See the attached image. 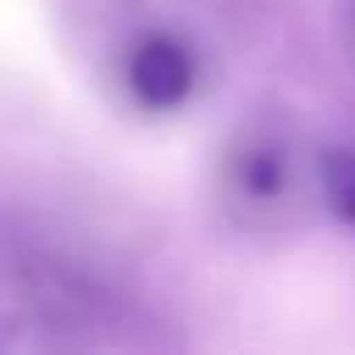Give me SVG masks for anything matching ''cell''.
Returning a JSON list of instances; mask_svg holds the SVG:
<instances>
[{"instance_id": "1", "label": "cell", "mask_w": 355, "mask_h": 355, "mask_svg": "<svg viewBox=\"0 0 355 355\" xmlns=\"http://www.w3.org/2000/svg\"><path fill=\"white\" fill-rule=\"evenodd\" d=\"M126 77H130L134 100L161 115V111H176L191 96L195 62L184 50V42H176L172 35H149L134 46Z\"/></svg>"}, {"instance_id": "2", "label": "cell", "mask_w": 355, "mask_h": 355, "mask_svg": "<svg viewBox=\"0 0 355 355\" xmlns=\"http://www.w3.org/2000/svg\"><path fill=\"white\" fill-rule=\"evenodd\" d=\"M286 157L279 153L275 146H256L248 149L245 157H241L237 164V180L241 187H245V195H252V199H279L286 187Z\"/></svg>"}, {"instance_id": "3", "label": "cell", "mask_w": 355, "mask_h": 355, "mask_svg": "<svg viewBox=\"0 0 355 355\" xmlns=\"http://www.w3.org/2000/svg\"><path fill=\"white\" fill-rule=\"evenodd\" d=\"M321 187L332 214L355 225V149H332L321 164Z\"/></svg>"}]
</instances>
